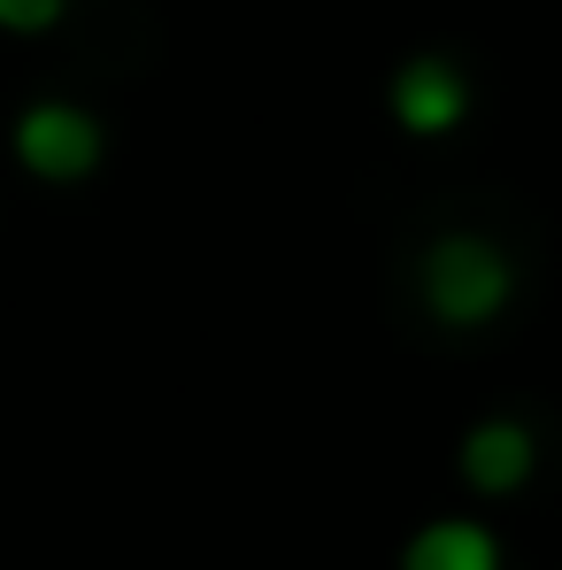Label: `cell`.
I'll return each instance as SVG.
<instances>
[{
  "mask_svg": "<svg viewBox=\"0 0 562 570\" xmlns=\"http://www.w3.org/2000/svg\"><path fill=\"white\" fill-rule=\"evenodd\" d=\"M509 293H516V271H509V255L493 239H477V232L432 239V255H424V301L440 308V324L477 332V324H493L509 308Z\"/></svg>",
  "mask_w": 562,
  "mask_h": 570,
  "instance_id": "cell-1",
  "label": "cell"
},
{
  "mask_svg": "<svg viewBox=\"0 0 562 570\" xmlns=\"http://www.w3.org/2000/svg\"><path fill=\"white\" fill-rule=\"evenodd\" d=\"M16 155H23V170L70 186V178H86L100 163V124L86 108H70V100H39V108H23V124H16Z\"/></svg>",
  "mask_w": 562,
  "mask_h": 570,
  "instance_id": "cell-2",
  "label": "cell"
},
{
  "mask_svg": "<svg viewBox=\"0 0 562 570\" xmlns=\"http://www.w3.org/2000/svg\"><path fill=\"white\" fill-rule=\"evenodd\" d=\"M393 116H401V131H416V139H440V131H455L470 116V86L455 62H440V55H416L401 78H393Z\"/></svg>",
  "mask_w": 562,
  "mask_h": 570,
  "instance_id": "cell-3",
  "label": "cell"
},
{
  "mask_svg": "<svg viewBox=\"0 0 562 570\" xmlns=\"http://www.w3.org/2000/svg\"><path fill=\"white\" fill-rule=\"evenodd\" d=\"M540 463V440L516 424V416H485L477 432L463 440V478L477 493H516Z\"/></svg>",
  "mask_w": 562,
  "mask_h": 570,
  "instance_id": "cell-4",
  "label": "cell"
},
{
  "mask_svg": "<svg viewBox=\"0 0 562 570\" xmlns=\"http://www.w3.org/2000/svg\"><path fill=\"white\" fill-rule=\"evenodd\" d=\"M401 570H501V548H493V532H485V524L447 517V524H424V532L408 540Z\"/></svg>",
  "mask_w": 562,
  "mask_h": 570,
  "instance_id": "cell-5",
  "label": "cell"
},
{
  "mask_svg": "<svg viewBox=\"0 0 562 570\" xmlns=\"http://www.w3.org/2000/svg\"><path fill=\"white\" fill-rule=\"evenodd\" d=\"M62 16V0H0V23L8 31H47Z\"/></svg>",
  "mask_w": 562,
  "mask_h": 570,
  "instance_id": "cell-6",
  "label": "cell"
}]
</instances>
